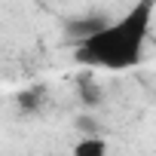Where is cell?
<instances>
[{
  "instance_id": "1",
  "label": "cell",
  "mask_w": 156,
  "mask_h": 156,
  "mask_svg": "<svg viewBox=\"0 0 156 156\" xmlns=\"http://www.w3.org/2000/svg\"><path fill=\"white\" fill-rule=\"evenodd\" d=\"M153 9H156V0H138L129 12L107 22L89 40L76 43L73 58L86 67H101V70H132V67H138L141 58H144L147 37H150Z\"/></svg>"
},
{
  "instance_id": "2",
  "label": "cell",
  "mask_w": 156,
  "mask_h": 156,
  "mask_svg": "<svg viewBox=\"0 0 156 156\" xmlns=\"http://www.w3.org/2000/svg\"><path fill=\"white\" fill-rule=\"evenodd\" d=\"M104 25H107V19H104V16H83V19H70V22H64V37H67V40H73V46H76V43L89 40L95 31H101Z\"/></svg>"
},
{
  "instance_id": "3",
  "label": "cell",
  "mask_w": 156,
  "mask_h": 156,
  "mask_svg": "<svg viewBox=\"0 0 156 156\" xmlns=\"http://www.w3.org/2000/svg\"><path fill=\"white\" fill-rule=\"evenodd\" d=\"M73 156H107V141L95 132V135H86L73 144Z\"/></svg>"
}]
</instances>
